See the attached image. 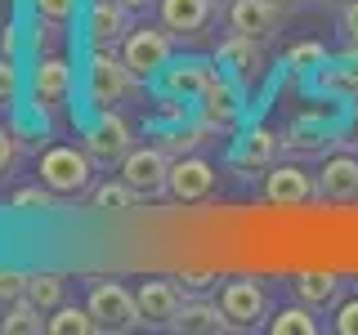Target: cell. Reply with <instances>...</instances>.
I'll return each instance as SVG.
<instances>
[{"instance_id":"obj_1","label":"cell","mask_w":358,"mask_h":335,"mask_svg":"<svg viewBox=\"0 0 358 335\" xmlns=\"http://www.w3.org/2000/svg\"><path fill=\"white\" fill-rule=\"evenodd\" d=\"M143 81L130 72V63L121 59V50H90L85 63V103L94 112H121L139 103Z\"/></svg>"},{"instance_id":"obj_2","label":"cell","mask_w":358,"mask_h":335,"mask_svg":"<svg viewBox=\"0 0 358 335\" xmlns=\"http://www.w3.org/2000/svg\"><path fill=\"white\" fill-rule=\"evenodd\" d=\"M41 184L59 201H81L94 188V161L85 148H50L41 156Z\"/></svg>"},{"instance_id":"obj_3","label":"cell","mask_w":358,"mask_h":335,"mask_svg":"<svg viewBox=\"0 0 358 335\" xmlns=\"http://www.w3.org/2000/svg\"><path fill=\"white\" fill-rule=\"evenodd\" d=\"M72 63L63 54H36V67H31V112L41 121L63 117L67 103H72Z\"/></svg>"},{"instance_id":"obj_4","label":"cell","mask_w":358,"mask_h":335,"mask_svg":"<svg viewBox=\"0 0 358 335\" xmlns=\"http://www.w3.org/2000/svg\"><path fill=\"white\" fill-rule=\"evenodd\" d=\"M121 59L130 63V72L139 81H157L166 67L175 63V36L162 27V22H148V27H130V36L121 40Z\"/></svg>"},{"instance_id":"obj_5","label":"cell","mask_w":358,"mask_h":335,"mask_svg":"<svg viewBox=\"0 0 358 335\" xmlns=\"http://www.w3.org/2000/svg\"><path fill=\"white\" fill-rule=\"evenodd\" d=\"M171 161L175 156L166 152L162 143H148V148H130L117 170L143 201H157V197H166V188H171Z\"/></svg>"},{"instance_id":"obj_6","label":"cell","mask_w":358,"mask_h":335,"mask_svg":"<svg viewBox=\"0 0 358 335\" xmlns=\"http://www.w3.org/2000/svg\"><path fill=\"white\" fill-rule=\"evenodd\" d=\"M130 148H134L130 121L121 117V112H94V121H90V130H85V152H90V161L103 165V170H112V165L126 161Z\"/></svg>"},{"instance_id":"obj_7","label":"cell","mask_w":358,"mask_h":335,"mask_svg":"<svg viewBox=\"0 0 358 335\" xmlns=\"http://www.w3.org/2000/svg\"><path fill=\"white\" fill-rule=\"evenodd\" d=\"M85 308L94 313L99 331L126 335V331L139 327V299H134V290H126L121 282H94V286H90Z\"/></svg>"},{"instance_id":"obj_8","label":"cell","mask_w":358,"mask_h":335,"mask_svg":"<svg viewBox=\"0 0 358 335\" xmlns=\"http://www.w3.org/2000/svg\"><path fill=\"white\" fill-rule=\"evenodd\" d=\"M220 308L229 318V331H255L268 318V290L251 277H233L220 286Z\"/></svg>"},{"instance_id":"obj_9","label":"cell","mask_w":358,"mask_h":335,"mask_svg":"<svg viewBox=\"0 0 358 335\" xmlns=\"http://www.w3.org/2000/svg\"><path fill=\"white\" fill-rule=\"evenodd\" d=\"M130 27H134V14L121 0H90L85 5L81 31H85L90 50H121V40L130 36Z\"/></svg>"},{"instance_id":"obj_10","label":"cell","mask_w":358,"mask_h":335,"mask_svg":"<svg viewBox=\"0 0 358 335\" xmlns=\"http://www.w3.org/2000/svg\"><path fill=\"white\" fill-rule=\"evenodd\" d=\"M220 18L215 0H157V22L175 40H201Z\"/></svg>"},{"instance_id":"obj_11","label":"cell","mask_w":358,"mask_h":335,"mask_svg":"<svg viewBox=\"0 0 358 335\" xmlns=\"http://www.w3.org/2000/svg\"><path fill=\"white\" fill-rule=\"evenodd\" d=\"M134 299H139V327H148V331H171L175 313L184 308V290H179L175 277H148V282H139Z\"/></svg>"},{"instance_id":"obj_12","label":"cell","mask_w":358,"mask_h":335,"mask_svg":"<svg viewBox=\"0 0 358 335\" xmlns=\"http://www.w3.org/2000/svg\"><path fill=\"white\" fill-rule=\"evenodd\" d=\"M282 18H287V9L273 5V0H233V5H224L229 31L251 36V40H264V45L282 31Z\"/></svg>"},{"instance_id":"obj_13","label":"cell","mask_w":358,"mask_h":335,"mask_svg":"<svg viewBox=\"0 0 358 335\" xmlns=\"http://www.w3.org/2000/svg\"><path fill=\"white\" fill-rule=\"evenodd\" d=\"M264 201L268 206H309L318 201V179L305 174L296 161H278L264 170Z\"/></svg>"},{"instance_id":"obj_14","label":"cell","mask_w":358,"mask_h":335,"mask_svg":"<svg viewBox=\"0 0 358 335\" xmlns=\"http://www.w3.org/2000/svg\"><path fill=\"white\" fill-rule=\"evenodd\" d=\"M215 193V165L206 161V156H175L171 161V188H166V197H175L179 206H197V201H206Z\"/></svg>"},{"instance_id":"obj_15","label":"cell","mask_w":358,"mask_h":335,"mask_svg":"<svg viewBox=\"0 0 358 335\" xmlns=\"http://www.w3.org/2000/svg\"><path fill=\"white\" fill-rule=\"evenodd\" d=\"M278 156H282V134L255 126V130H246L242 139L233 143L229 170H233V174H264L268 165H278Z\"/></svg>"},{"instance_id":"obj_16","label":"cell","mask_w":358,"mask_h":335,"mask_svg":"<svg viewBox=\"0 0 358 335\" xmlns=\"http://www.w3.org/2000/svg\"><path fill=\"white\" fill-rule=\"evenodd\" d=\"M215 67L224 76H233L238 85H255L264 76V40H251V36L229 31V40L215 50Z\"/></svg>"},{"instance_id":"obj_17","label":"cell","mask_w":358,"mask_h":335,"mask_svg":"<svg viewBox=\"0 0 358 335\" xmlns=\"http://www.w3.org/2000/svg\"><path fill=\"white\" fill-rule=\"evenodd\" d=\"M220 67H210L206 59H179L171 63L157 81H162V98H184V103H201L206 85L215 81Z\"/></svg>"},{"instance_id":"obj_18","label":"cell","mask_w":358,"mask_h":335,"mask_svg":"<svg viewBox=\"0 0 358 335\" xmlns=\"http://www.w3.org/2000/svg\"><path fill=\"white\" fill-rule=\"evenodd\" d=\"M313 89L336 98V103H345V107H358V54L350 50L345 59H327L313 72Z\"/></svg>"},{"instance_id":"obj_19","label":"cell","mask_w":358,"mask_h":335,"mask_svg":"<svg viewBox=\"0 0 358 335\" xmlns=\"http://www.w3.org/2000/svg\"><path fill=\"white\" fill-rule=\"evenodd\" d=\"M238 81L233 76H224L215 72V81L206 85V94H201V117L210 121L220 134H229L233 126H238V117H242V94H238Z\"/></svg>"},{"instance_id":"obj_20","label":"cell","mask_w":358,"mask_h":335,"mask_svg":"<svg viewBox=\"0 0 358 335\" xmlns=\"http://www.w3.org/2000/svg\"><path fill=\"white\" fill-rule=\"evenodd\" d=\"M318 201H331V206H354L358 201V156L341 152V156H327L318 174Z\"/></svg>"},{"instance_id":"obj_21","label":"cell","mask_w":358,"mask_h":335,"mask_svg":"<svg viewBox=\"0 0 358 335\" xmlns=\"http://www.w3.org/2000/svg\"><path fill=\"white\" fill-rule=\"evenodd\" d=\"M171 331H179V335H220V331H229V318H224L220 299L193 295V299H184V308L175 313Z\"/></svg>"},{"instance_id":"obj_22","label":"cell","mask_w":358,"mask_h":335,"mask_svg":"<svg viewBox=\"0 0 358 335\" xmlns=\"http://www.w3.org/2000/svg\"><path fill=\"white\" fill-rule=\"evenodd\" d=\"M331 143H336V130L322 117H300L296 126L282 134V152L287 156H327Z\"/></svg>"},{"instance_id":"obj_23","label":"cell","mask_w":358,"mask_h":335,"mask_svg":"<svg viewBox=\"0 0 358 335\" xmlns=\"http://www.w3.org/2000/svg\"><path fill=\"white\" fill-rule=\"evenodd\" d=\"M291 286H296V299L309 304L313 313H318V308H336V304H341V290H345V282L336 273H296Z\"/></svg>"},{"instance_id":"obj_24","label":"cell","mask_w":358,"mask_h":335,"mask_svg":"<svg viewBox=\"0 0 358 335\" xmlns=\"http://www.w3.org/2000/svg\"><path fill=\"white\" fill-rule=\"evenodd\" d=\"M139 193H134V188L126 184V179H108V184H94L90 188V206L99 210V215H130L134 206H139Z\"/></svg>"},{"instance_id":"obj_25","label":"cell","mask_w":358,"mask_h":335,"mask_svg":"<svg viewBox=\"0 0 358 335\" xmlns=\"http://www.w3.org/2000/svg\"><path fill=\"white\" fill-rule=\"evenodd\" d=\"M215 126H210V121L206 117H201V121H193V126H175V130H162V134H157V143H162V148L166 152H171V156H188V152H197L201 148V143H210V139H215Z\"/></svg>"},{"instance_id":"obj_26","label":"cell","mask_w":358,"mask_h":335,"mask_svg":"<svg viewBox=\"0 0 358 335\" xmlns=\"http://www.w3.org/2000/svg\"><path fill=\"white\" fill-rule=\"evenodd\" d=\"M27 299L36 304L45 318H50L59 304H67V282L59 273H31V282H27Z\"/></svg>"},{"instance_id":"obj_27","label":"cell","mask_w":358,"mask_h":335,"mask_svg":"<svg viewBox=\"0 0 358 335\" xmlns=\"http://www.w3.org/2000/svg\"><path fill=\"white\" fill-rule=\"evenodd\" d=\"M45 331H50V335H94L99 322H94V313H90V308L59 304L50 318H45Z\"/></svg>"},{"instance_id":"obj_28","label":"cell","mask_w":358,"mask_h":335,"mask_svg":"<svg viewBox=\"0 0 358 335\" xmlns=\"http://www.w3.org/2000/svg\"><path fill=\"white\" fill-rule=\"evenodd\" d=\"M0 331H5V335H41V331H45V313L31 304V299H18V304L5 308Z\"/></svg>"},{"instance_id":"obj_29","label":"cell","mask_w":358,"mask_h":335,"mask_svg":"<svg viewBox=\"0 0 358 335\" xmlns=\"http://www.w3.org/2000/svg\"><path fill=\"white\" fill-rule=\"evenodd\" d=\"M273 335H318V322H313V308L309 304H296V308H282L278 318H268L264 322Z\"/></svg>"},{"instance_id":"obj_30","label":"cell","mask_w":358,"mask_h":335,"mask_svg":"<svg viewBox=\"0 0 358 335\" xmlns=\"http://www.w3.org/2000/svg\"><path fill=\"white\" fill-rule=\"evenodd\" d=\"M327 59H331V54L322 50L318 40H300V45H291V50H287V72L291 76H313Z\"/></svg>"},{"instance_id":"obj_31","label":"cell","mask_w":358,"mask_h":335,"mask_svg":"<svg viewBox=\"0 0 358 335\" xmlns=\"http://www.w3.org/2000/svg\"><path fill=\"white\" fill-rule=\"evenodd\" d=\"M76 9H81V0H31V14H36V22H45V27L63 31L76 22Z\"/></svg>"},{"instance_id":"obj_32","label":"cell","mask_w":358,"mask_h":335,"mask_svg":"<svg viewBox=\"0 0 358 335\" xmlns=\"http://www.w3.org/2000/svg\"><path fill=\"white\" fill-rule=\"evenodd\" d=\"M22 94V76H18V63L9 54H0V112H9Z\"/></svg>"},{"instance_id":"obj_33","label":"cell","mask_w":358,"mask_h":335,"mask_svg":"<svg viewBox=\"0 0 358 335\" xmlns=\"http://www.w3.org/2000/svg\"><path fill=\"white\" fill-rule=\"evenodd\" d=\"M27 282H31V273L0 268V313H5L9 304H18V299H27Z\"/></svg>"},{"instance_id":"obj_34","label":"cell","mask_w":358,"mask_h":335,"mask_svg":"<svg viewBox=\"0 0 358 335\" xmlns=\"http://www.w3.org/2000/svg\"><path fill=\"white\" fill-rule=\"evenodd\" d=\"M54 201H59V197H54L45 184H31V188H18V193H14L9 210H27V215H36V210H50Z\"/></svg>"},{"instance_id":"obj_35","label":"cell","mask_w":358,"mask_h":335,"mask_svg":"<svg viewBox=\"0 0 358 335\" xmlns=\"http://www.w3.org/2000/svg\"><path fill=\"white\" fill-rule=\"evenodd\" d=\"M175 282H179V290H184V299H193V295L220 290V273H179Z\"/></svg>"},{"instance_id":"obj_36","label":"cell","mask_w":358,"mask_h":335,"mask_svg":"<svg viewBox=\"0 0 358 335\" xmlns=\"http://www.w3.org/2000/svg\"><path fill=\"white\" fill-rule=\"evenodd\" d=\"M14 165H18V139H14V130L0 126V184L14 174Z\"/></svg>"},{"instance_id":"obj_37","label":"cell","mask_w":358,"mask_h":335,"mask_svg":"<svg viewBox=\"0 0 358 335\" xmlns=\"http://www.w3.org/2000/svg\"><path fill=\"white\" fill-rule=\"evenodd\" d=\"M341 36H345V45L358 54V0L341 5Z\"/></svg>"},{"instance_id":"obj_38","label":"cell","mask_w":358,"mask_h":335,"mask_svg":"<svg viewBox=\"0 0 358 335\" xmlns=\"http://www.w3.org/2000/svg\"><path fill=\"white\" fill-rule=\"evenodd\" d=\"M336 331H341V335H358V295L345 299V304H336Z\"/></svg>"},{"instance_id":"obj_39","label":"cell","mask_w":358,"mask_h":335,"mask_svg":"<svg viewBox=\"0 0 358 335\" xmlns=\"http://www.w3.org/2000/svg\"><path fill=\"white\" fill-rule=\"evenodd\" d=\"M0 54H9V59L18 54V36H14V27H5V31H0Z\"/></svg>"},{"instance_id":"obj_40","label":"cell","mask_w":358,"mask_h":335,"mask_svg":"<svg viewBox=\"0 0 358 335\" xmlns=\"http://www.w3.org/2000/svg\"><path fill=\"white\" fill-rule=\"evenodd\" d=\"M121 5H126L130 14H148V9H157V0H121Z\"/></svg>"},{"instance_id":"obj_41","label":"cell","mask_w":358,"mask_h":335,"mask_svg":"<svg viewBox=\"0 0 358 335\" xmlns=\"http://www.w3.org/2000/svg\"><path fill=\"white\" fill-rule=\"evenodd\" d=\"M273 5H282L287 14H291V9H300V5H305V0H273Z\"/></svg>"},{"instance_id":"obj_42","label":"cell","mask_w":358,"mask_h":335,"mask_svg":"<svg viewBox=\"0 0 358 335\" xmlns=\"http://www.w3.org/2000/svg\"><path fill=\"white\" fill-rule=\"evenodd\" d=\"M327 5H350V0H327Z\"/></svg>"},{"instance_id":"obj_43","label":"cell","mask_w":358,"mask_h":335,"mask_svg":"<svg viewBox=\"0 0 358 335\" xmlns=\"http://www.w3.org/2000/svg\"><path fill=\"white\" fill-rule=\"evenodd\" d=\"M215 5H220V9H224V5H233V0H215Z\"/></svg>"}]
</instances>
